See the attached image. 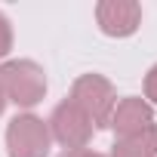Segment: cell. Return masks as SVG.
Listing matches in <instances>:
<instances>
[{"label": "cell", "mask_w": 157, "mask_h": 157, "mask_svg": "<svg viewBox=\"0 0 157 157\" xmlns=\"http://www.w3.org/2000/svg\"><path fill=\"white\" fill-rule=\"evenodd\" d=\"M0 86L6 102L19 108H34L46 96V71L31 59H13L0 65Z\"/></svg>", "instance_id": "cell-1"}, {"label": "cell", "mask_w": 157, "mask_h": 157, "mask_svg": "<svg viewBox=\"0 0 157 157\" xmlns=\"http://www.w3.org/2000/svg\"><path fill=\"white\" fill-rule=\"evenodd\" d=\"M68 99L93 120L96 129H99V126H108L111 111H114V105H117L114 83L108 80V77H102V74H80V77L74 80Z\"/></svg>", "instance_id": "cell-2"}, {"label": "cell", "mask_w": 157, "mask_h": 157, "mask_svg": "<svg viewBox=\"0 0 157 157\" xmlns=\"http://www.w3.org/2000/svg\"><path fill=\"white\" fill-rule=\"evenodd\" d=\"M49 126L37 114H16L6 123V154L10 157H46L49 154Z\"/></svg>", "instance_id": "cell-3"}, {"label": "cell", "mask_w": 157, "mask_h": 157, "mask_svg": "<svg viewBox=\"0 0 157 157\" xmlns=\"http://www.w3.org/2000/svg\"><path fill=\"white\" fill-rule=\"evenodd\" d=\"M46 126H49V136H52L65 151L86 148V145H90V139H93V132H96L93 120H90L80 108H77L71 99H65V102H59V105L52 108V114H49Z\"/></svg>", "instance_id": "cell-4"}, {"label": "cell", "mask_w": 157, "mask_h": 157, "mask_svg": "<svg viewBox=\"0 0 157 157\" xmlns=\"http://www.w3.org/2000/svg\"><path fill=\"white\" fill-rule=\"evenodd\" d=\"M96 22L108 37H129L142 25V6L136 0H102L96 3Z\"/></svg>", "instance_id": "cell-5"}, {"label": "cell", "mask_w": 157, "mask_h": 157, "mask_svg": "<svg viewBox=\"0 0 157 157\" xmlns=\"http://www.w3.org/2000/svg\"><path fill=\"white\" fill-rule=\"evenodd\" d=\"M151 123H154V108H151L145 99H139V96L120 99V102L114 105V111H111V120H108V126L117 132V139L132 136V132H142V129H148Z\"/></svg>", "instance_id": "cell-6"}, {"label": "cell", "mask_w": 157, "mask_h": 157, "mask_svg": "<svg viewBox=\"0 0 157 157\" xmlns=\"http://www.w3.org/2000/svg\"><path fill=\"white\" fill-rule=\"evenodd\" d=\"M108 157H157V123H151L142 132L123 136L111 145Z\"/></svg>", "instance_id": "cell-7"}, {"label": "cell", "mask_w": 157, "mask_h": 157, "mask_svg": "<svg viewBox=\"0 0 157 157\" xmlns=\"http://www.w3.org/2000/svg\"><path fill=\"white\" fill-rule=\"evenodd\" d=\"M10 49H13V25H10V19L3 13H0V59H6Z\"/></svg>", "instance_id": "cell-8"}, {"label": "cell", "mask_w": 157, "mask_h": 157, "mask_svg": "<svg viewBox=\"0 0 157 157\" xmlns=\"http://www.w3.org/2000/svg\"><path fill=\"white\" fill-rule=\"evenodd\" d=\"M145 102L151 108L157 105V65H151L148 74H145Z\"/></svg>", "instance_id": "cell-9"}, {"label": "cell", "mask_w": 157, "mask_h": 157, "mask_svg": "<svg viewBox=\"0 0 157 157\" xmlns=\"http://www.w3.org/2000/svg\"><path fill=\"white\" fill-rule=\"evenodd\" d=\"M59 157H108V154H99L93 148H77V151H62Z\"/></svg>", "instance_id": "cell-10"}, {"label": "cell", "mask_w": 157, "mask_h": 157, "mask_svg": "<svg viewBox=\"0 0 157 157\" xmlns=\"http://www.w3.org/2000/svg\"><path fill=\"white\" fill-rule=\"evenodd\" d=\"M3 108H6V93H3V86H0V114H3Z\"/></svg>", "instance_id": "cell-11"}]
</instances>
